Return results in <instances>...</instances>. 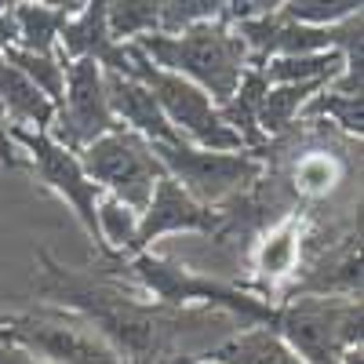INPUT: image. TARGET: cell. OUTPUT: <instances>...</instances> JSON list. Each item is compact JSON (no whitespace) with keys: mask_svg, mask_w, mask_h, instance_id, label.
<instances>
[{"mask_svg":"<svg viewBox=\"0 0 364 364\" xmlns=\"http://www.w3.org/2000/svg\"><path fill=\"white\" fill-rule=\"evenodd\" d=\"M302 248H306V223L299 215H284L255 240V252H252L255 277L269 288L291 281L302 266Z\"/></svg>","mask_w":364,"mask_h":364,"instance_id":"obj_13","label":"cell"},{"mask_svg":"<svg viewBox=\"0 0 364 364\" xmlns=\"http://www.w3.org/2000/svg\"><path fill=\"white\" fill-rule=\"evenodd\" d=\"M58 55L66 63H95L102 73L113 77H132V58L128 48L117 44L106 29V0L84 4L58 37Z\"/></svg>","mask_w":364,"mask_h":364,"instance_id":"obj_11","label":"cell"},{"mask_svg":"<svg viewBox=\"0 0 364 364\" xmlns=\"http://www.w3.org/2000/svg\"><path fill=\"white\" fill-rule=\"evenodd\" d=\"M0 364H41L37 357H29L22 346L15 343H0Z\"/></svg>","mask_w":364,"mask_h":364,"instance_id":"obj_28","label":"cell"},{"mask_svg":"<svg viewBox=\"0 0 364 364\" xmlns=\"http://www.w3.org/2000/svg\"><path fill=\"white\" fill-rule=\"evenodd\" d=\"M317 113L331 117L339 128L360 135V99H353V95H339V91H331V84H328L324 91H317V95L306 102V109H302V117H317Z\"/></svg>","mask_w":364,"mask_h":364,"instance_id":"obj_25","label":"cell"},{"mask_svg":"<svg viewBox=\"0 0 364 364\" xmlns=\"http://www.w3.org/2000/svg\"><path fill=\"white\" fill-rule=\"evenodd\" d=\"M15 48V15L11 4H0V55Z\"/></svg>","mask_w":364,"mask_h":364,"instance_id":"obj_27","label":"cell"},{"mask_svg":"<svg viewBox=\"0 0 364 364\" xmlns=\"http://www.w3.org/2000/svg\"><path fill=\"white\" fill-rule=\"evenodd\" d=\"M219 223H223L219 211L200 208L193 197H186L164 175L157 186H154V197H149L146 211L139 215V233H135V252L132 255L149 252L168 233H211Z\"/></svg>","mask_w":364,"mask_h":364,"instance_id":"obj_10","label":"cell"},{"mask_svg":"<svg viewBox=\"0 0 364 364\" xmlns=\"http://www.w3.org/2000/svg\"><path fill=\"white\" fill-rule=\"evenodd\" d=\"M11 139L18 146V154L26 157V164L33 168V175L44 182L48 190H55L63 197L73 215L80 219V226L87 230V237L99 245V223H95V208H99V197L102 190L84 175L77 154L63 149L48 132H26V128H11Z\"/></svg>","mask_w":364,"mask_h":364,"instance_id":"obj_8","label":"cell"},{"mask_svg":"<svg viewBox=\"0 0 364 364\" xmlns=\"http://www.w3.org/2000/svg\"><path fill=\"white\" fill-rule=\"evenodd\" d=\"M149 63L164 73H175L182 80H190L193 87H200L204 95L223 106L233 99V91L240 87V77L252 66L248 63V48L233 33V26L223 22V15L215 22H200L193 29L178 37H146L135 44Z\"/></svg>","mask_w":364,"mask_h":364,"instance_id":"obj_1","label":"cell"},{"mask_svg":"<svg viewBox=\"0 0 364 364\" xmlns=\"http://www.w3.org/2000/svg\"><path fill=\"white\" fill-rule=\"evenodd\" d=\"M339 364H364V350H360V346H350V350L339 357Z\"/></svg>","mask_w":364,"mask_h":364,"instance_id":"obj_29","label":"cell"},{"mask_svg":"<svg viewBox=\"0 0 364 364\" xmlns=\"http://www.w3.org/2000/svg\"><path fill=\"white\" fill-rule=\"evenodd\" d=\"M273 331L302 364H339L350 346H360V302L302 295L288 310H277Z\"/></svg>","mask_w":364,"mask_h":364,"instance_id":"obj_4","label":"cell"},{"mask_svg":"<svg viewBox=\"0 0 364 364\" xmlns=\"http://www.w3.org/2000/svg\"><path fill=\"white\" fill-rule=\"evenodd\" d=\"M291 178H295V190H299V193L324 197V193L339 182V161L331 157V154H306V157L295 164Z\"/></svg>","mask_w":364,"mask_h":364,"instance_id":"obj_24","label":"cell"},{"mask_svg":"<svg viewBox=\"0 0 364 364\" xmlns=\"http://www.w3.org/2000/svg\"><path fill=\"white\" fill-rule=\"evenodd\" d=\"M219 15H223L219 0H164L157 33L161 37H178V33H186V29L200 26V22H215Z\"/></svg>","mask_w":364,"mask_h":364,"instance_id":"obj_23","label":"cell"},{"mask_svg":"<svg viewBox=\"0 0 364 364\" xmlns=\"http://www.w3.org/2000/svg\"><path fill=\"white\" fill-rule=\"evenodd\" d=\"M106 95H109V113L120 128L135 132L146 142H182L157 106V99L149 95V87L135 77H113L106 73Z\"/></svg>","mask_w":364,"mask_h":364,"instance_id":"obj_12","label":"cell"},{"mask_svg":"<svg viewBox=\"0 0 364 364\" xmlns=\"http://www.w3.org/2000/svg\"><path fill=\"white\" fill-rule=\"evenodd\" d=\"M161 4L154 0H106V29L117 44H139L157 33Z\"/></svg>","mask_w":364,"mask_h":364,"instance_id":"obj_19","label":"cell"},{"mask_svg":"<svg viewBox=\"0 0 364 364\" xmlns=\"http://www.w3.org/2000/svg\"><path fill=\"white\" fill-rule=\"evenodd\" d=\"M84 4H11L15 48L18 51H33V55H55L66 22Z\"/></svg>","mask_w":364,"mask_h":364,"instance_id":"obj_15","label":"cell"},{"mask_svg":"<svg viewBox=\"0 0 364 364\" xmlns=\"http://www.w3.org/2000/svg\"><path fill=\"white\" fill-rule=\"evenodd\" d=\"M84 175L109 197H117L120 204H128L135 215H142L154 186L164 178L161 161L154 157L146 139H139L128 128H113L109 135L95 139L87 149L77 154Z\"/></svg>","mask_w":364,"mask_h":364,"instance_id":"obj_5","label":"cell"},{"mask_svg":"<svg viewBox=\"0 0 364 364\" xmlns=\"http://www.w3.org/2000/svg\"><path fill=\"white\" fill-rule=\"evenodd\" d=\"M0 343H11V328H8V321H0Z\"/></svg>","mask_w":364,"mask_h":364,"instance_id":"obj_31","label":"cell"},{"mask_svg":"<svg viewBox=\"0 0 364 364\" xmlns=\"http://www.w3.org/2000/svg\"><path fill=\"white\" fill-rule=\"evenodd\" d=\"M132 273L146 284L149 295H157L161 302H175V306H190V302H208V306H223L230 314H240L255 324H266L273 328V317L277 310L269 306V302L248 295V291H237L230 284H219L211 277H197V273L182 269L168 259H157V255H132Z\"/></svg>","mask_w":364,"mask_h":364,"instance_id":"obj_6","label":"cell"},{"mask_svg":"<svg viewBox=\"0 0 364 364\" xmlns=\"http://www.w3.org/2000/svg\"><path fill=\"white\" fill-rule=\"evenodd\" d=\"M0 106H4L11 128L51 132L55 124V102L37 84H29L8 58H0Z\"/></svg>","mask_w":364,"mask_h":364,"instance_id":"obj_14","label":"cell"},{"mask_svg":"<svg viewBox=\"0 0 364 364\" xmlns=\"http://www.w3.org/2000/svg\"><path fill=\"white\" fill-rule=\"evenodd\" d=\"M328 84L314 80V84H269L262 91L259 99V113H255V124H259V135H281L288 132L295 120L302 117V109H306V102L317 95V91H324Z\"/></svg>","mask_w":364,"mask_h":364,"instance_id":"obj_16","label":"cell"},{"mask_svg":"<svg viewBox=\"0 0 364 364\" xmlns=\"http://www.w3.org/2000/svg\"><path fill=\"white\" fill-rule=\"evenodd\" d=\"M149 149L175 186L211 211L237 197L240 190H248L262 175V161L255 157V149L211 154V149H197L190 142H149Z\"/></svg>","mask_w":364,"mask_h":364,"instance_id":"obj_3","label":"cell"},{"mask_svg":"<svg viewBox=\"0 0 364 364\" xmlns=\"http://www.w3.org/2000/svg\"><path fill=\"white\" fill-rule=\"evenodd\" d=\"M277 15L295 26L328 29L360 15V0H288V4H277Z\"/></svg>","mask_w":364,"mask_h":364,"instance_id":"obj_22","label":"cell"},{"mask_svg":"<svg viewBox=\"0 0 364 364\" xmlns=\"http://www.w3.org/2000/svg\"><path fill=\"white\" fill-rule=\"evenodd\" d=\"M113 128H120L113 113H109V95H106V73L95 63H70L66 66V91L63 102L55 106V124H51V139L80 154L95 139L109 135Z\"/></svg>","mask_w":364,"mask_h":364,"instance_id":"obj_7","label":"cell"},{"mask_svg":"<svg viewBox=\"0 0 364 364\" xmlns=\"http://www.w3.org/2000/svg\"><path fill=\"white\" fill-rule=\"evenodd\" d=\"M208 357H215L219 364H302L291 353V346L266 324L240 331L237 339L223 343L215 353H208Z\"/></svg>","mask_w":364,"mask_h":364,"instance_id":"obj_17","label":"cell"},{"mask_svg":"<svg viewBox=\"0 0 364 364\" xmlns=\"http://www.w3.org/2000/svg\"><path fill=\"white\" fill-rule=\"evenodd\" d=\"M124 48H128V58H132V77L149 87V95L157 99L168 128L182 142H190L197 149H211V154H240V149H245L240 135L219 117V106L211 102L200 87H193L190 80H182L175 73L157 70L135 44H124Z\"/></svg>","mask_w":364,"mask_h":364,"instance_id":"obj_2","label":"cell"},{"mask_svg":"<svg viewBox=\"0 0 364 364\" xmlns=\"http://www.w3.org/2000/svg\"><path fill=\"white\" fill-rule=\"evenodd\" d=\"M171 364H219L215 357H208V360H197V357H175Z\"/></svg>","mask_w":364,"mask_h":364,"instance_id":"obj_30","label":"cell"},{"mask_svg":"<svg viewBox=\"0 0 364 364\" xmlns=\"http://www.w3.org/2000/svg\"><path fill=\"white\" fill-rule=\"evenodd\" d=\"M0 161H4L8 168H22L26 164V157L18 154V146L11 139V120H8L4 106H0Z\"/></svg>","mask_w":364,"mask_h":364,"instance_id":"obj_26","label":"cell"},{"mask_svg":"<svg viewBox=\"0 0 364 364\" xmlns=\"http://www.w3.org/2000/svg\"><path fill=\"white\" fill-rule=\"evenodd\" d=\"M95 223H99V248L102 252H120V255H132L135 252V233H139V215L120 204L117 197L102 193L99 208H95Z\"/></svg>","mask_w":364,"mask_h":364,"instance_id":"obj_20","label":"cell"},{"mask_svg":"<svg viewBox=\"0 0 364 364\" xmlns=\"http://www.w3.org/2000/svg\"><path fill=\"white\" fill-rule=\"evenodd\" d=\"M346 66L343 51H321V55H288V58H269L262 63L266 84H336Z\"/></svg>","mask_w":364,"mask_h":364,"instance_id":"obj_18","label":"cell"},{"mask_svg":"<svg viewBox=\"0 0 364 364\" xmlns=\"http://www.w3.org/2000/svg\"><path fill=\"white\" fill-rule=\"evenodd\" d=\"M0 58H8V63L29 80V84H37L44 95L58 106L63 102V91H66V58L63 55H33V51H18V48H11V51H4Z\"/></svg>","mask_w":364,"mask_h":364,"instance_id":"obj_21","label":"cell"},{"mask_svg":"<svg viewBox=\"0 0 364 364\" xmlns=\"http://www.w3.org/2000/svg\"><path fill=\"white\" fill-rule=\"evenodd\" d=\"M11 343L22 346L29 357H41L48 364H120L117 350L91 331L73 328L66 321L51 317H15L8 321Z\"/></svg>","mask_w":364,"mask_h":364,"instance_id":"obj_9","label":"cell"}]
</instances>
